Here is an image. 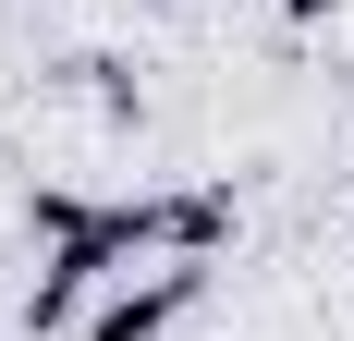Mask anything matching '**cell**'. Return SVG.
I'll return each instance as SVG.
<instances>
[{"mask_svg":"<svg viewBox=\"0 0 354 341\" xmlns=\"http://www.w3.org/2000/svg\"><path fill=\"white\" fill-rule=\"evenodd\" d=\"M196 293H208V256H159L147 280H122V293L86 317V341H159L183 305H196Z\"/></svg>","mask_w":354,"mask_h":341,"instance_id":"cell-1","label":"cell"},{"mask_svg":"<svg viewBox=\"0 0 354 341\" xmlns=\"http://www.w3.org/2000/svg\"><path fill=\"white\" fill-rule=\"evenodd\" d=\"M281 12H293V25H318V12H342V0H281Z\"/></svg>","mask_w":354,"mask_h":341,"instance_id":"cell-2","label":"cell"}]
</instances>
